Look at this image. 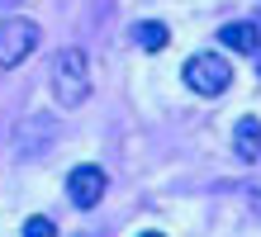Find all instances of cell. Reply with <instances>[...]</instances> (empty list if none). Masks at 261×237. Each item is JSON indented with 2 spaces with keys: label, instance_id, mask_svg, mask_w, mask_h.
Segmentation results:
<instances>
[{
  "label": "cell",
  "instance_id": "cell-5",
  "mask_svg": "<svg viewBox=\"0 0 261 237\" xmlns=\"http://www.w3.org/2000/svg\"><path fill=\"white\" fill-rule=\"evenodd\" d=\"M219 43L223 47H233V52H261V34H256V24L252 19H233V24H223L219 29Z\"/></svg>",
  "mask_w": 261,
  "mask_h": 237
},
{
  "label": "cell",
  "instance_id": "cell-1",
  "mask_svg": "<svg viewBox=\"0 0 261 237\" xmlns=\"http://www.w3.org/2000/svg\"><path fill=\"white\" fill-rule=\"evenodd\" d=\"M90 95V67H86V52L81 47H62L53 57V100L62 109H76Z\"/></svg>",
  "mask_w": 261,
  "mask_h": 237
},
{
  "label": "cell",
  "instance_id": "cell-4",
  "mask_svg": "<svg viewBox=\"0 0 261 237\" xmlns=\"http://www.w3.org/2000/svg\"><path fill=\"white\" fill-rule=\"evenodd\" d=\"M105 171L100 166H76L71 176H67V199L76 204V209H95V204L105 199Z\"/></svg>",
  "mask_w": 261,
  "mask_h": 237
},
{
  "label": "cell",
  "instance_id": "cell-10",
  "mask_svg": "<svg viewBox=\"0 0 261 237\" xmlns=\"http://www.w3.org/2000/svg\"><path fill=\"white\" fill-rule=\"evenodd\" d=\"M138 237H162V232H138Z\"/></svg>",
  "mask_w": 261,
  "mask_h": 237
},
{
  "label": "cell",
  "instance_id": "cell-7",
  "mask_svg": "<svg viewBox=\"0 0 261 237\" xmlns=\"http://www.w3.org/2000/svg\"><path fill=\"white\" fill-rule=\"evenodd\" d=\"M133 43L147 47V52H162V47L171 43V29L157 24V19H138V24H133Z\"/></svg>",
  "mask_w": 261,
  "mask_h": 237
},
{
  "label": "cell",
  "instance_id": "cell-9",
  "mask_svg": "<svg viewBox=\"0 0 261 237\" xmlns=\"http://www.w3.org/2000/svg\"><path fill=\"white\" fill-rule=\"evenodd\" d=\"M247 204H252V214H256V223H261V180L247 185Z\"/></svg>",
  "mask_w": 261,
  "mask_h": 237
},
{
  "label": "cell",
  "instance_id": "cell-6",
  "mask_svg": "<svg viewBox=\"0 0 261 237\" xmlns=\"http://www.w3.org/2000/svg\"><path fill=\"white\" fill-rule=\"evenodd\" d=\"M233 152L238 162H261V119H238V133H233Z\"/></svg>",
  "mask_w": 261,
  "mask_h": 237
},
{
  "label": "cell",
  "instance_id": "cell-3",
  "mask_svg": "<svg viewBox=\"0 0 261 237\" xmlns=\"http://www.w3.org/2000/svg\"><path fill=\"white\" fill-rule=\"evenodd\" d=\"M38 24L34 19H5L0 24V67H19L29 52H38Z\"/></svg>",
  "mask_w": 261,
  "mask_h": 237
},
{
  "label": "cell",
  "instance_id": "cell-11",
  "mask_svg": "<svg viewBox=\"0 0 261 237\" xmlns=\"http://www.w3.org/2000/svg\"><path fill=\"white\" fill-rule=\"evenodd\" d=\"M252 62H256V71H261V52H256V57H252Z\"/></svg>",
  "mask_w": 261,
  "mask_h": 237
},
{
  "label": "cell",
  "instance_id": "cell-2",
  "mask_svg": "<svg viewBox=\"0 0 261 237\" xmlns=\"http://www.w3.org/2000/svg\"><path fill=\"white\" fill-rule=\"evenodd\" d=\"M180 81H186L195 95L214 100V95H223L228 86H233V62H228L223 52H195L186 67H180Z\"/></svg>",
  "mask_w": 261,
  "mask_h": 237
},
{
  "label": "cell",
  "instance_id": "cell-8",
  "mask_svg": "<svg viewBox=\"0 0 261 237\" xmlns=\"http://www.w3.org/2000/svg\"><path fill=\"white\" fill-rule=\"evenodd\" d=\"M24 237H57V223H53L48 214H34V218L24 223Z\"/></svg>",
  "mask_w": 261,
  "mask_h": 237
}]
</instances>
